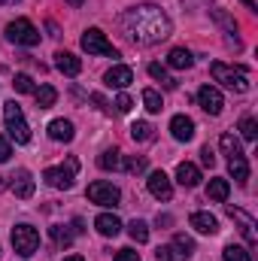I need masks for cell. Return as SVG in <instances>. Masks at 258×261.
I'll use <instances>...</instances> for the list:
<instances>
[{
  "label": "cell",
  "mask_w": 258,
  "mask_h": 261,
  "mask_svg": "<svg viewBox=\"0 0 258 261\" xmlns=\"http://www.w3.org/2000/svg\"><path fill=\"white\" fill-rule=\"evenodd\" d=\"M243 3H246V6H249V9H255V0H243Z\"/></svg>",
  "instance_id": "ee69618b"
},
{
  "label": "cell",
  "mask_w": 258,
  "mask_h": 261,
  "mask_svg": "<svg viewBox=\"0 0 258 261\" xmlns=\"http://www.w3.org/2000/svg\"><path fill=\"white\" fill-rule=\"evenodd\" d=\"M213 18H216V21H219V24H225V28H228V31H231V34H234V31H237V21H234V18H228V15H225V12H222V9H213Z\"/></svg>",
  "instance_id": "8d00e7d4"
},
{
  "label": "cell",
  "mask_w": 258,
  "mask_h": 261,
  "mask_svg": "<svg viewBox=\"0 0 258 261\" xmlns=\"http://www.w3.org/2000/svg\"><path fill=\"white\" fill-rule=\"evenodd\" d=\"M197 103H200V110H203L207 116H219L222 107H225V97H222L219 88H213V85H200V91H197Z\"/></svg>",
  "instance_id": "9c48e42d"
},
{
  "label": "cell",
  "mask_w": 258,
  "mask_h": 261,
  "mask_svg": "<svg viewBox=\"0 0 258 261\" xmlns=\"http://www.w3.org/2000/svg\"><path fill=\"white\" fill-rule=\"evenodd\" d=\"M6 40L15 46H37L40 43V31L28 21V18H15L6 24Z\"/></svg>",
  "instance_id": "52a82bcc"
},
{
  "label": "cell",
  "mask_w": 258,
  "mask_h": 261,
  "mask_svg": "<svg viewBox=\"0 0 258 261\" xmlns=\"http://www.w3.org/2000/svg\"><path fill=\"white\" fill-rule=\"evenodd\" d=\"M104 82H107L110 88H128L131 82H134V70H131V67H125V64H116L113 70H107Z\"/></svg>",
  "instance_id": "4fadbf2b"
},
{
  "label": "cell",
  "mask_w": 258,
  "mask_h": 261,
  "mask_svg": "<svg viewBox=\"0 0 258 261\" xmlns=\"http://www.w3.org/2000/svg\"><path fill=\"white\" fill-rule=\"evenodd\" d=\"M228 192H231V186H228V179H210V186H207V197L210 200H216V203H225L228 200Z\"/></svg>",
  "instance_id": "44dd1931"
},
{
  "label": "cell",
  "mask_w": 258,
  "mask_h": 261,
  "mask_svg": "<svg viewBox=\"0 0 258 261\" xmlns=\"http://www.w3.org/2000/svg\"><path fill=\"white\" fill-rule=\"evenodd\" d=\"M131 137H134L137 143H152V140H155V128H152L149 122H134V125H131Z\"/></svg>",
  "instance_id": "d4e9b609"
},
{
  "label": "cell",
  "mask_w": 258,
  "mask_h": 261,
  "mask_svg": "<svg viewBox=\"0 0 258 261\" xmlns=\"http://www.w3.org/2000/svg\"><path fill=\"white\" fill-rule=\"evenodd\" d=\"M3 122H6V130H9V137L15 140V143H31V128H28V122H24V113H21V107L15 103V100H6L3 103Z\"/></svg>",
  "instance_id": "3957f363"
},
{
  "label": "cell",
  "mask_w": 258,
  "mask_h": 261,
  "mask_svg": "<svg viewBox=\"0 0 258 261\" xmlns=\"http://www.w3.org/2000/svg\"><path fill=\"white\" fill-rule=\"evenodd\" d=\"M67 3H70V6H82L85 0H67Z\"/></svg>",
  "instance_id": "7bdbcfd3"
},
{
  "label": "cell",
  "mask_w": 258,
  "mask_h": 261,
  "mask_svg": "<svg viewBox=\"0 0 258 261\" xmlns=\"http://www.w3.org/2000/svg\"><path fill=\"white\" fill-rule=\"evenodd\" d=\"M222 261H252L249 258V252L243 249V246H225V252H222Z\"/></svg>",
  "instance_id": "1f68e13d"
},
{
  "label": "cell",
  "mask_w": 258,
  "mask_h": 261,
  "mask_svg": "<svg viewBox=\"0 0 258 261\" xmlns=\"http://www.w3.org/2000/svg\"><path fill=\"white\" fill-rule=\"evenodd\" d=\"M76 170H79V161H76V158H67L61 167H49V170H43V179H46V186L67 192V189H73Z\"/></svg>",
  "instance_id": "277c9868"
},
{
  "label": "cell",
  "mask_w": 258,
  "mask_h": 261,
  "mask_svg": "<svg viewBox=\"0 0 258 261\" xmlns=\"http://www.w3.org/2000/svg\"><path fill=\"white\" fill-rule=\"evenodd\" d=\"M131 107H134V100H131L128 94H119V97H116V113L125 116V113H131Z\"/></svg>",
  "instance_id": "74e56055"
},
{
  "label": "cell",
  "mask_w": 258,
  "mask_h": 261,
  "mask_svg": "<svg viewBox=\"0 0 258 261\" xmlns=\"http://www.w3.org/2000/svg\"><path fill=\"white\" fill-rule=\"evenodd\" d=\"M128 234H131L134 243H146V240H149V225L140 222V219H134V222L128 225Z\"/></svg>",
  "instance_id": "83f0119b"
},
{
  "label": "cell",
  "mask_w": 258,
  "mask_h": 261,
  "mask_svg": "<svg viewBox=\"0 0 258 261\" xmlns=\"http://www.w3.org/2000/svg\"><path fill=\"white\" fill-rule=\"evenodd\" d=\"M49 137L58 140V143H70V140H73V122H67V119L49 122Z\"/></svg>",
  "instance_id": "ffe728a7"
},
{
  "label": "cell",
  "mask_w": 258,
  "mask_h": 261,
  "mask_svg": "<svg viewBox=\"0 0 258 261\" xmlns=\"http://www.w3.org/2000/svg\"><path fill=\"white\" fill-rule=\"evenodd\" d=\"M34 97H37V107H40V110H49V107H55L58 91H55L52 85H40V88H34Z\"/></svg>",
  "instance_id": "603a6c76"
},
{
  "label": "cell",
  "mask_w": 258,
  "mask_h": 261,
  "mask_svg": "<svg viewBox=\"0 0 258 261\" xmlns=\"http://www.w3.org/2000/svg\"><path fill=\"white\" fill-rule=\"evenodd\" d=\"M82 49L88 55H104V58H119V49L107 40V34L100 28H88L82 34Z\"/></svg>",
  "instance_id": "5b68a950"
},
{
  "label": "cell",
  "mask_w": 258,
  "mask_h": 261,
  "mask_svg": "<svg viewBox=\"0 0 258 261\" xmlns=\"http://www.w3.org/2000/svg\"><path fill=\"white\" fill-rule=\"evenodd\" d=\"M143 103H146V110H149V113H161V110H164L161 94H158L155 88H143Z\"/></svg>",
  "instance_id": "f1b7e54d"
},
{
  "label": "cell",
  "mask_w": 258,
  "mask_h": 261,
  "mask_svg": "<svg viewBox=\"0 0 258 261\" xmlns=\"http://www.w3.org/2000/svg\"><path fill=\"white\" fill-rule=\"evenodd\" d=\"M12 246L21 258H31L40 246V231L34 225H15L12 228Z\"/></svg>",
  "instance_id": "8992f818"
},
{
  "label": "cell",
  "mask_w": 258,
  "mask_h": 261,
  "mask_svg": "<svg viewBox=\"0 0 258 261\" xmlns=\"http://www.w3.org/2000/svg\"><path fill=\"white\" fill-rule=\"evenodd\" d=\"M0 3H18V0H0Z\"/></svg>",
  "instance_id": "bcb514c9"
},
{
  "label": "cell",
  "mask_w": 258,
  "mask_h": 261,
  "mask_svg": "<svg viewBox=\"0 0 258 261\" xmlns=\"http://www.w3.org/2000/svg\"><path fill=\"white\" fill-rule=\"evenodd\" d=\"M91 100H94V103H97V107H100L104 113H110V103L104 100V94H91Z\"/></svg>",
  "instance_id": "b9f144b4"
},
{
  "label": "cell",
  "mask_w": 258,
  "mask_h": 261,
  "mask_svg": "<svg viewBox=\"0 0 258 261\" xmlns=\"http://www.w3.org/2000/svg\"><path fill=\"white\" fill-rule=\"evenodd\" d=\"M122 167H125L128 173H143V170H146V158H137V155H134L128 161H122Z\"/></svg>",
  "instance_id": "d590c367"
},
{
  "label": "cell",
  "mask_w": 258,
  "mask_h": 261,
  "mask_svg": "<svg viewBox=\"0 0 258 261\" xmlns=\"http://www.w3.org/2000/svg\"><path fill=\"white\" fill-rule=\"evenodd\" d=\"M228 216L240 225V234L246 237V243H249V246H255L258 234H255V222H252V216H246V213H243V210H237V206H228Z\"/></svg>",
  "instance_id": "8fae6325"
},
{
  "label": "cell",
  "mask_w": 258,
  "mask_h": 261,
  "mask_svg": "<svg viewBox=\"0 0 258 261\" xmlns=\"http://www.w3.org/2000/svg\"><path fill=\"white\" fill-rule=\"evenodd\" d=\"M119 24H122L125 37L131 43H137V46H155V43L170 37V18L155 3H143V6L128 9L119 18Z\"/></svg>",
  "instance_id": "6da1fadb"
},
{
  "label": "cell",
  "mask_w": 258,
  "mask_h": 261,
  "mask_svg": "<svg viewBox=\"0 0 258 261\" xmlns=\"http://www.w3.org/2000/svg\"><path fill=\"white\" fill-rule=\"evenodd\" d=\"M176 182H179V186H186V189L200 186V170L194 167L192 161H183V164L176 167Z\"/></svg>",
  "instance_id": "2e32d148"
},
{
  "label": "cell",
  "mask_w": 258,
  "mask_h": 261,
  "mask_svg": "<svg viewBox=\"0 0 258 261\" xmlns=\"http://www.w3.org/2000/svg\"><path fill=\"white\" fill-rule=\"evenodd\" d=\"M49 234H52V240H55V246H70V243H73V234H70V231H67L64 225H52V228H49Z\"/></svg>",
  "instance_id": "4dcf8cb0"
},
{
  "label": "cell",
  "mask_w": 258,
  "mask_h": 261,
  "mask_svg": "<svg viewBox=\"0 0 258 261\" xmlns=\"http://www.w3.org/2000/svg\"><path fill=\"white\" fill-rule=\"evenodd\" d=\"M219 146H222V152H225L228 158H234V155L243 152V149H240V140H237L234 134H222V137H219Z\"/></svg>",
  "instance_id": "4316f807"
},
{
  "label": "cell",
  "mask_w": 258,
  "mask_h": 261,
  "mask_svg": "<svg viewBox=\"0 0 258 261\" xmlns=\"http://www.w3.org/2000/svg\"><path fill=\"white\" fill-rule=\"evenodd\" d=\"M122 161H125V158H122L119 149H107V152L97 158V167H100V170H122Z\"/></svg>",
  "instance_id": "cb8c5ba5"
},
{
  "label": "cell",
  "mask_w": 258,
  "mask_h": 261,
  "mask_svg": "<svg viewBox=\"0 0 258 261\" xmlns=\"http://www.w3.org/2000/svg\"><path fill=\"white\" fill-rule=\"evenodd\" d=\"M192 228L197 234H216L219 231V222H216V216H210V213H192Z\"/></svg>",
  "instance_id": "d6986e66"
},
{
  "label": "cell",
  "mask_w": 258,
  "mask_h": 261,
  "mask_svg": "<svg viewBox=\"0 0 258 261\" xmlns=\"http://www.w3.org/2000/svg\"><path fill=\"white\" fill-rule=\"evenodd\" d=\"M173 246L183 252V258H189V255L194 252V240L192 237H186V234H176V237H173Z\"/></svg>",
  "instance_id": "e575fe53"
},
{
  "label": "cell",
  "mask_w": 258,
  "mask_h": 261,
  "mask_svg": "<svg viewBox=\"0 0 258 261\" xmlns=\"http://www.w3.org/2000/svg\"><path fill=\"white\" fill-rule=\"evenodd\" d=\"M12 88L18 91V94H34V79L28 76V73H15V79H12Z\"/></svg>",
  "instance_id": "f546056e"
},
{
  "label": "cell",
  "mask_w": 258,
  "mask_h": 261,
  "mask_svg": "<svg viewBox=\"0 0 258 261\" xmlns=\"http://www.w3.org/2000/svg\"><path fill=\"white\" fill-rule=\"evenodd\" d=\"M200 161H203L207 167H213V164H216V155H213V149H210V146H203V149H200Z\"/></svg>",
  "instance_id": "60d3db41"
},
{
  "label": "cell",
  "mask_w": 258,
  "mask_h": 261,
  "mask_svg": "<svg viewBox=\"0 0 258 261\" xmlns=\"http://www.w3.org/2000/svg\"><path fill=\"white\" fill-rule=\"evenodd\" d=\"M167 64L173 67V70H189V67L194 64V58H192V52H189V49H170Z\"/></svg>",
  "instance_id": "7402d4cb"
},
{
  "label": "cell",
  "mask_w": 258,
  "mask_h": 261,
  "mask_svg": "<svg viewBox=\"0 0 258 261\" xmlns=\"http://www.w3.org/2000/svg\"><path fill=\"white\" fill-rule=\"evenodd\" d=\"M170 134H173V140L189 143L194 137V122L189 116H173V119H170Z\"/></svg>",
  "instance_id": "9a60e30c"
},
{
  "label": "cell",
  "mask_w": 258,
  "mask_h": 261,
  "mask_svg": "<svg viewBox=\"0 0 258 261\" xmlns=\"http://www.w3.org/2000/svg\"><path fill=\"white\" fill-rule=\"evenodd\" d=\"M9 155H12V146H9V140H3V137H0V164H6V161H9Z\"/></svg>",
  "instance_id": "f35d334b"
},
{
  "label": "cell",
  "mask_w": 258,
  "mask_h": 261,
  "mask_svg": "<svg viewBox=\"0 0 258 261\" xmlns=\"http://www.w3.org/2000/svg\"><path fill=\"white\" fill-rule=\"evenodd\" d=\"M149 195L158 197V200H170V197H173L170 176H167L164 170H155V173H149Z\"/></svg>",
  "instance_id": "30bf717a"
},
{
  "label": "cell",
  "mask_w": 258,
  "mask_h": 261,
  "mask_svg": "<svg viewBox=\"0 0 258 261\" xmlns=\"http://www.w3.org/2000/svg\"><path fill=\"white\" fill-rule=\"evenodd\" d=\"M155 258L158 261H183V252L176 246H158L155 249Z\"/></svg>",
  "instance_id": "d6a6232c"
},
{
  "label": "cell",
  "mask_w": 258,
  "mask_h": 261,
  "mask_svg": "<svg viewBox=\"0 0 258 261\" xmlns=\"http://www.w3.org/2000/svg\"><path fill=\"white\" fill-rule=\"evenodd\" d=\"M240 134H243V140H249V143H255V137H258V125H255V119H240Z\"/></svg>",
  "instance_id": "836d02e7"
},
{
  "label": "cell",
  "mask_w": 258,
  "mask_h": 261,
  "mask_svg": "<svg viewBox=\"0 0 258 261\" xmlns=\"http://www.w3.org/2000/svg\"><path fill=\"white\" fill-rule=\"evenodd\" d=\"M64 261H85V258H79V255H70V258H64Z\"/></svg>",
  "instance_id": "f6af8a7d"
},
{
  "label": "cell",
  "mask_w": 258,
  "mask_h": 261,
  "mask_svg": "<svg viewBox=\"0 0 258 261\" xmlns=\"http://www.w3.org/2000/svg\"><path fill=\"white\" fill-rule=\"evenodd\" d=\"M94 228H97V234H104V237H116V234H122V219L113 216V213H100V216L94 219Z\"/></svg>",
  "instance_id": "5bb4252c"
},
{
  "label": "cell",
  "mask_w": 258,
  "mask_h": 261,
  "mask_svg": "<svg viewBox=\"0 0 258 261\" xmlns=\"http://www.w3.org/2000/svg\"><path fill=\"white\" fill-rule=\"evenodd\" d=\"M12 182V195L21 197V200H28V197H34V176H31V170H15L12 176H9Z\"/></svg>",
  "instance_id": "7c38bea8"
},
{
  "label": "cell",
  "mask_w": 258,
  "mask_h": 261,
  "mask_svg": "<svg viewBox=\"0 0 258 261\" xmlns=\"http://www.w3.org/2000/svg\"><path fill=\"white\" fill-rule=\"evenodd\" d=\"M88 200H91V203H97V206H119L122 192H119L113 182L97 179V182H91V186H88Z\"/></svg>",
  "instance_id": "ba28073f"
},
{
  "label": "cell",
  "mask_w": 258,
  "mask_h": 261,
  "mask_svg": "<svg viewBox=\"0 0 258 261\" xmlns=\"http://www.w3.org/2000/svg\"><path fill=\"white\" fill-rule=\"evenodd\" d=\"M228 170H231V176L240 182V186H246L249 182V161H246V155L240 152V155H234V158H228Z\"/></svg>",
  "instance_id": "e0dca14e"
},
{
  "label": "cell",
  "mask_w": 258,
  "mask_h": 261,
  "mask_svg": "<svg viewBox=\"0 0 258 261\" xmlns=\"http://www.w3.org/2000/svg\"><path fill=\"white\" fill-rule=\"evenodd\" d=\"M55 67H58L64 76H79V70H82V61H79L73 52H58V55H55Z\"/></svg>",
  "instance_id": "ac0fdd59"
},
{
  "label": "cell",
  "mask_w": 258,
  "mask_h": 261,
  "mask_svg": "<svg viewBox=\"0 0 258 261\" xmlns=\"http://www.w3.org/2000/svg\"><path fill=\"white\" fill-rule=\"evenodd\" d=\"M149 76H152V79H158L164 88H176V79L167 73V67H161L158 61H152V64H149Z\"/></svg>",
  "instance_id": "484cf974"
},
{
  "label": "cell",
  "mask_w": 258,
  "mask_h": 261,
  "mask_svg": "<svg viewBox=\"0 0 258 261\" xmlns=\"http://www.w3.org/2000/svg\"><path fill=\"white\" fill-rule=\"evenodd\" d=\"M210 73H213V79H216L222 88H228V91H237V94L249 91V79H246V73H243L240 67H228V64H222V61H213V64H210Z\"/></svg>",
  "instance_id": "7a4b0ae2"
},
{
  "label": "cell",
  "mask_w": 258,
  "mask_h": 261,
  "mask_svg": "<svg viewBox=\"0 0 258 261\" xmlns=\"http://www.w3.org/2000/svg\"><path fill=\"white\" fill-rule=\"evenodd\" d=\"M113 261H140V255H137L134 249H119V252H116V258H113Z\"/></svg>",
  "instance_id": "ab89813d"
}]
</instances>
